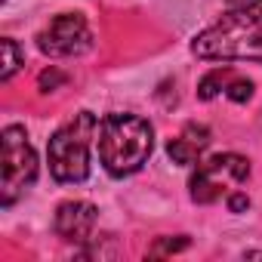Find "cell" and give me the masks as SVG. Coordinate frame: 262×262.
<instances>
[{"label": "cell", "instance_id": "2", "mask_svg": "<svg viewBox=\"0 0 262 262\" xmlns=\"http://www.w3.org/2000/svg\"><path fill=\"white\" fill-rule=\"evenodd\" d=\"M191 53L207 62H262V19L228 10L191 40Z\"/></svg>", "mask_w": 262, "mask_h": 262}, {"label": "cell", "instance_id": "8", "mask_svg": "<svg viewBox=\"0 0 262 262\" xmlns=\"http://www.w3.org/2000/svg\"><path fill=\"white\" fill-rule=\"evenodd\" d=\"M210 139H213V136H210V129H207L204 123H185L182 133L167 142V155H170L173 164L188 167V164H194V161L204 155V148L210 145Z\"/></svg>", "mask_w": 262, "mask_h": 262}, {"label": "cell", "instance_id": "14", "mask_svg": "<svg viewBox=\"0 0 262 262\" xmlns=\"http://www.w3.org/2000/svg\"><path fill=\"white\" fill-rule=\"evenodd\" d=\"M59 83H65V74H59L56 68H50V71L40 74V90H43V93H53Z\"/></svg>", "mask_w": 262, "mask_h": 262}, {"label": "cell", "instance_id": "15", "mask_svg": "<svg viewBox=\"0 0 262 262\" xmlns=\"http://www.w3.org/2000/svg\"><path fill=\"white\" fill-rule=\"evenodd\" d=\"M247 207H250V198H247L244 191H231V194H228V210H231V213H244Z\"/></svg>", "mask_w": 262, "mask_h": 262}, {"label": "cell", "instance_id": "4", "mask_svg": "<svg viewBox=\"0 0 262 262\" xmlns=\"http://www.w3.org/2000/svg\"><path fill=\"white\" fill-rule=\"evenodd\" d=\"M37 179V155L22 126L10 123L0 133V204L13 207Z\"/></svg>", "mask_w": 262, "mask_h": 262}, {"label": "cell", "instance_id": "5", "mask_svg": "<svg viewBox=\"0 0 262 262\" xmlns=\"http://www.w3.org/2000/svg\"><path fill=\"white\" fill-rule=\"evenodd\" d=\"M250 176V161L225 151L213 155L207 161H198L191 179H188V194L194 204H216L219 198H228L237 185H244Z\"/></svg>", "mask_w": 262, "mask_h": 262}, {"label": "cell", "instance_id": "11", "mask_svg": "<svg viewBox=\"0 0 262 262\" xmlns=\"http://www.w3.org/2000/svg\"><path fill=\"white\" fill-rule=\"evenodd\" d=\"M188 237L185 234H176V237H158L155 241V247L148 250V256H170V253H182V250H188Z\"/></svg>", "mask_w": 262, "mask_h": 262}, {"label": "cell", "instance_id": "1", "mask_svg": "<svg viewBox=\"0 0 262 262\" xmlns=\"http://www.w3.org/2000/svg\"><path fill=\"white\" fill-rule=\"evenodd\" d=\"M155 151V129L145 117L114 111L99 123V161L108 176L123 179L139 173Z\"/></svg>", "mask_w": 262, "mask_h": 262}, {"label": "cell", "instance_id": "9", "mask_svg": "<svg viewBox=\"0 0 262 262\" xmlns=\"http://www.w3.org/2000/svg\"><path fill=\"white\" fill-rule=\"evenodd\" d=\"M0 53H4V62H0V80L7 83V80L19 71L22 53H19V43H16L13 37H4V40H0Z\"/></svg>", "mask_w": 262, "mask_h": 262}, {"label": "cell", "instance_id": "3", "mask_svg": "<svg viewBox=\"0 0 262 262\" xmlns=\"http://www.w3.org/2000/svg\"><path fill=\"white\" fill-rule=\"evenodd\" d=\"M96 133H99V120L93 111L74 114L53 133L47 145V158L56 182H83L90 176V148Z\"/></svg>", "mask_w": 262, "mask_h": 262}, {"label": "cell", "instance_id": "12", "mask_svg": "<svg viewBox=\"0 0 262 262\" xmlns=\"http://www.w3.org/2000/svg\"><path fill=\"white\" fill-rule=\"evenodd\" d=\"M225 96H228L231 102H247V99L253 96V80H244V77H234V74H231V80H228V86H225Z\"/></svg>", "mask_w": 262, "mask_h": 262}, {"label": "cell", "instance_id": "10", "mask_svg": "<svg viewBox=\"0 0 262 262\" xmlns=\"http://www.w3.org/2000/svg\"><path fill=\"white\" fill-rule=\"evenodd\" d=\"M228 80H231V71H228V68H216V71H210V74L201 80L198 96H201L204 102H210V99H216V96L228 86Z\"/></svg>", "mask_w": 262, "mask_h": 262}, {"label": "cell", "instance_id": "16", "mask_svg": "<svg viewBox=\"0 0 262 262\" xmlns=\"http://www.w3.org/2000/svg\"><path fill=\"white\" fill-rule=\"evenodd\" d=\"M4 4H7V0H4Z\"/></svg>", "mask_w": 262, "mask_h": 262}, {"label": "cell", "instance_id": "7", "mask_svg": "<svg viewBox=\"0 0 262 262\" xmlns=\"http://www.w3.org/2000/svg\"><path fill=\"white\" fill-rule=\"evenodd\" d=\"M96 219H99V210L90 201H65V204L56 207L53 228L62 241L83 244V241H90V234L96 228Z\"/></svg>", "mask_w": 262, "mask_h": 262}, {"label": "cell", "instance_id": "6", "mask_svg": "<svg viewBox=\"0 0 262 262\" xmlns=\"http://www.w3.org/2000/svg\"><path fill=\"white\" fill-rule=\"evenodd\" d=\"M93 47V31L80 13H62L56 16L40 34H37V50L53 59L65 56H80Z\"/></svg>", "mask_w": 262, "mask_h": 262}, {"label": "cell", "instance_id": "13", "mask_svg": "<svg viewBox=\"0 0 262 262\" xmlns=\"http://www.w3.org/2000/svg\"><path fill=\"white\" fill-rule=\"evenodd\" d=\"M228 10L250 13V16H259L262 19V0H228Z\"/></svg>", "mask_w": 262, "mask_h": 262}]
</instances>
